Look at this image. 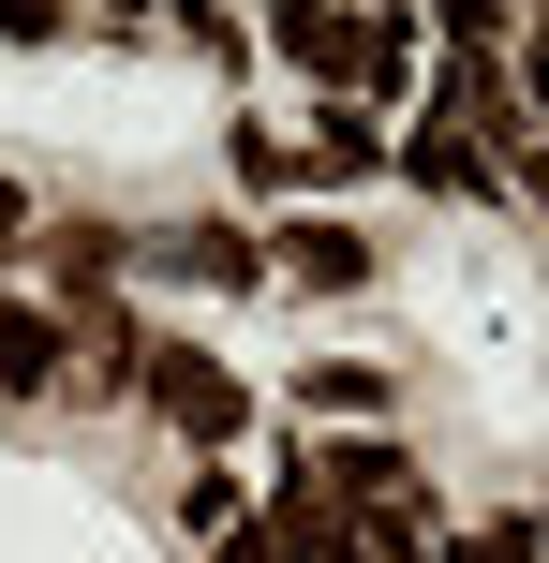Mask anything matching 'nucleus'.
Instances as JSON below:
<instances>
[{
  "label": "nucleus",
  "mask_w": 549,
  "mask_h": 563,
  "mask_svg": "<svg viewBox=\"0 0 549 563\" xmlns=\"http://www.w3.org/2000/svg\"><path fill=\"white\" fill-rule=\"evenodd\" d=\"M520 89H535V119H549V30H520Z\"/></svg>",
  "instance_id": "10"
},
{
  "label": "nucleus",
  "mask_w": 549,
  "mask_h": 563,
  "mask_svg": "<svg viewBox=\"0 0 549 563\" xmlns=\"http://www.w3.org/2000/svg\"><path fill=\"white\" fill-rule=\"evenodd\" d=\"M267 253L312 282V297H356V282H372V238H356V223H327V208H312V223H283Z\"/></svg>",
  "instance_id": "3"
},
{
  "label": "nucleus",
  "mask_w": 549,
  "mask_h": 563,
  "mask_svg": "<svg viewBox=\"0 0 549 563\" xmlns=\"http://www.w3.org/2000/svg\"><path fill=\"white\" fill-rule=\"evenodd\" d=\"M149 267H178V282H238V297H253V282H267V238H253V223H164V238H149Z\"/></svg>",
  "instance_id": "2"
},
{
  "label": "nucleus",
  "mask_w": 549,
  "mask_h": 563,
  "mask_svg": "<svg viewBox=\"0 0 549 563\" xmlns=\"http://www.w3.org/2000/svg\"><path fill=\"white\" fill-rule=\"evenodd\" d=\"M134 386L164 400V416L194 430V445H238V371L208 356V341H149V356H134Z\"/></svg>",
  "instance_id": "1"
},
{
  "label": "nucleus",
  "mask_w": 549,
  "mask_h": 563,
  "mask_svg": "<svg viewBox=\"0 0 549 563\" xmlns=\"http://www.w3.org/2000/svg\"><path fill=\"white\" fill-rule=\"evenodd\" d=\"M283 59H312V75H342V89H356V30H342V15H312V0L283 15Z\"/></svg>",
  "instance_id": "8"
},
{
  "label": "nucleus",
  "mask_w": 549,
  "mask_h": 563,
  "mask_svg": "<svg viewBox=\"0 0 549 563\" xmlns=\"http://www.w3.org/2000/svg\"><path fill=\"white\" fill-rule=\"evenodd\" d=\"M45 386H59V327L30 297H0V400H45Z\"/></svg>",
  "instance_id": "5"
},
{
  "label": "nucleus",
  "mask_w": 549,
  "mask_h": 563,
  "mask_svg": "<svg viewBox=\"0 0 549 563\" xmlns=\"http://www.w3.org/2000/svg\"><path fill=\"white\" fill-rule=\"evenodd\" d=\"M0 238H30V194H15V178H0Z\"/></svg>",
  "instance_id": "12"
},
{
  "label": "nucleus",
  "mask_w": 549,
  "mask_h": 563,
  "mask_svg": "<svg viewBox=\"0 0 549 563\" xmlns=\"http://www.w3.org/2000/svg\"><path fill=\"white\" fill-rule=\"evenodd\" d=\"M223 563H297V549L283 534H223Z\"/></svg>",
  "instance_id": "11"
},
{
  "label": "nucleus",
  "mask_w": 549,
  "mask_h": 563,
  "mask_svg": "<svg viewBox=\"0 0 549 563\" xmlns=\"http://www.w3.org/2000/svg\"><path fill=\"white\" fill-rule=\"evenodd\" d=\"M238 194H297V148L253 134V119H238Z\"/></svg>",
  "instance_id": "9"
},
{
  "label": "nucleus",
  "mask_w": 549,
  "mask_h": 563,
  "mask_svg": "<svg viewBox=\"0 0 549 563\" xmlns=\"http://www.w3.org/2000/svg\"><path fill=\"white\" fill-rule=\"evenodd\" d=\"M297 400H312V416H386V371H342V356H312V371H297Z\"/></svg>",
  "instance_id": "7"
},
{
  "label": "nucleus",
  "mask_w": 549,
  "mask_h": 563,
  "mask_svg": "<svg viewBox=\"0 0 549 563\" xmlns=\"http://www.w3.org/2000/svg\"><path fill=\"white\" fill-rule=\"evenodd\" d=\"M312 134H327V148H297V178H372V164H386V134H372L356 104H327Z\"/></svg>",
  "instance_id": "6"
},
{
  "label": "nucleus",
  "mask_w": 549,
  "mask_h": 563,
  "mask_svg": "<svg viewBox=\"0 0 549 563\" xmlns=\"http://www.w3.org/2000/svg\"><path fill=\"white\" fill-rule=\"evenodd\" d=\"M402 164H416V178H431V194H475V208H491V194H505V164H491V148H475V134H461V119H431V134H416V148H402Z\"/></svg>",
  "instance_id": "4"
}]
</instances>
